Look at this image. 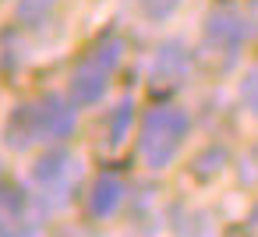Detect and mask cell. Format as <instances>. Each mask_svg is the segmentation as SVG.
<instances>
[{"label": "cell", "mask_w": 258, "mask_h": 237, "mask_svg": "<svg viewBox=\"0 0 258 237\" xmlns=\"http://www.w3.org/2000/svg\"><path fill=\"white\" fill-rule=\"evenodd\" d=\"M226 163H230V152H226L223 145H209V149L198 152V159L191 163V173H195L198 181H212L216 173L226 170Z\"/></svg>", "instance_id": "ba28073f"}, {"label": "cell", "mask_w": 258, "mask_h": 237, "mask_svg": "<svg viewBox=\"0 0 258 237\" xmlns=\"http://www.w3.org/2000/svg\"><path fill=\"white\" fill-rule=\"evenodd\" d=\"M120 61H124V43H120V36H113V32L99 36V39L89 46V53L82 57V64L75 68V75H71V103H75V106H92V103H99L103 92H106V85H110V75L120 68Z\"/></svg>", "instance_id": "3957f363"}, {"label": "cell", "mask_w": 258, "mask_h": 237, "mask_svg": "<svg viewBox=\"0 0 258 237\" xmlns=\"http://www.w3.org/2000/svg\"><path fill=\"white\" fill-rule=\"evenodd\" d=\"M177 8H180V0H142V11H145L152 22H166Z\"/></svg>", "instance_id": "8fae6325"}, {"label": "cell", "mask_w": 258, "mask_h": 237, "mask_svg": "<svg viewBox=\"0 0 258 237\" xmlns=\"http://www.w3.org/2000/svg\"><path fill=\"white\" fill-rule=\"evenodd\" d=\"M75 177H78V156L68 152V149H50L46 156L36 159L32 166V181L53 198V195H64L75 188Z\"/></svg>", "instance_id": "5b68a950"}, {"label": "cell", "mask_w": 258, "mask_h": 237, "mask_svg": "<svg viewBox=\"0 0 258 237\" xmlns=\"http://www.w3.org/2000/svg\"><path fill=\"white\" fill-rule=\"evenodd\" d=\"M247 29H251V32L258 29V0L251 4V11H247Z\"/></svg>", "instance_id": "4fadbf2b"}, {"label": "cell", "mask_w": 258, "mask_h": 237, "mask_svg": "<svg viewBox=\"0 0 258 237\" xmlns=\"http://www.w3.org/2000/svg\"><path fill=\"white\" fill-rule=\"evenodd\" d=\"M187 131H191V117L184 110H177V106L149 110L145 121H142V131H138V156H142V163L149 170H166L177 159Z\"/></svg>", "instance_id": "7a4b0ae2"}, {"label": "cell", "mask_w": 258, "mask_h": 237, "mask_svg": "<svg viewBox=\"0 0 258 237\" xmlns=\"http://www.w3.org/2000/svg\"><path fill=\"white\" fill-rule=\"evenodd\" d=\"M53 8V0H22V18H39Z\"/></svg>", "instance_id": "7c38bea8"}, {"label": "cell", "mask_w": 258, "mask_h": 237, "mask_svg": "<svg viewBox=\"0 0 258 237\" xmlns=\"http://www.w3.org/2000/svg\"><path fill=\"white\" fill-rule=\"evenodd\" d=\"M120 202H124V181H120L117 173L103 170V173L92 181L89 195H85L89 216H92V219H110V216L120 209Z\"/></svg>", "instance_id": "8992f818"}, {"label": "cell", "mask_w": 258, "mask_h": 237, "mask_svg": "<svg viewBox=\"0 0 258 237\" xmlns=\"http://www.w3.org/2000/svg\"><path fill=\"white\" fill-rule=\"evenodd\" d=\"M71 131H75V110L60 96L46 92V96H36V99L15 106V113L8 117V128H4V142H8V149L25 152L36 142H60Z\"/></svg>", "instance_id": "6da1fadb"}, {"label": "cell", "mask_w": 258, "mask_h": 237, "mask_svg": "<svg viewBox=\"0 0 258 237\" xmlns=\"http://www.w3.org/2000/svg\"><path fill=\"white\" fill-rule=\"evenodd\" d=\"M0 184H4V181H0Z\"/></svg>", "instance_id": "9a60e30c"}, {"label": "cell", "mask_w": 258, "mask_h": 237, "mask_svg": "<svg viewBox=\"0 0 258 237\" xmlns=\"http://www.w3.org/2000/svg\"><path fill=\"white\" fill-rule=\"evenodd\" d=\"M251 36L247 29V15H240L237 8H212V15L205 18V46L212 53H226L237 57V50L244 46V39Z\"/></svg>", "instance_id": "277c9868"}, {"label": "cell", "mask_w": 258, "mask_h": 237, "mask_svg": "<svg viewBox=\"0 0 258 237\" xmlns=\"http://www.w3.org/2000/svg\"><path fill=\"white\" fill-rule=\"evenodd\" d=\"M247 226L258 230V202H254V209H251V216H247Z\"/></svg>", "instance_id": "5bb4252c"}, {"label": "cell", "mask_w": 258, "mask_h": 237, "mask_svg": "<svg viewBox=\"0 0 258 237\" xmlns=\"http://www.w3.org/2000/svg\"><path fill=\"white\" fill-rule=\"evenodd\" d=\"M131 121H135V110H131V103H120L117 110H113V124H110V145H120L124 138H127V131H131Z\"/></svg>", "instance_id": "9c48e42d"}, {"label": "cell", "mask_w": 258, "mask_h": 237, "mask_svg": "<svg viewBox=\"0 0 258 237\" xmlns=\"http://www.w3.org/2000/svg\"><path fill=\"white\" fill-rule=\"evenodd\" d=\"M240 103H244V106L258 117V64H254V68L240 78Z\"/></svg>", "instance_id": "30bf717a"}, {"label": "cell", "mask_w": 258, "mask_h": 237, "mask_svg": "<svg viewBox=\"0 0 258 237\" xmlns=\"http://www.w3.org/2000/svg\"><path fill=\"white\" fill-rule=\"evenodd\" d=\"M187 71H191L187 50H184L180 43H170V46H163V50L156 53V61H152V85H156V89H163V85H180V82L187 78Z\"/></svg>", "instance_id": "52a82bcc"}]
</instances>
